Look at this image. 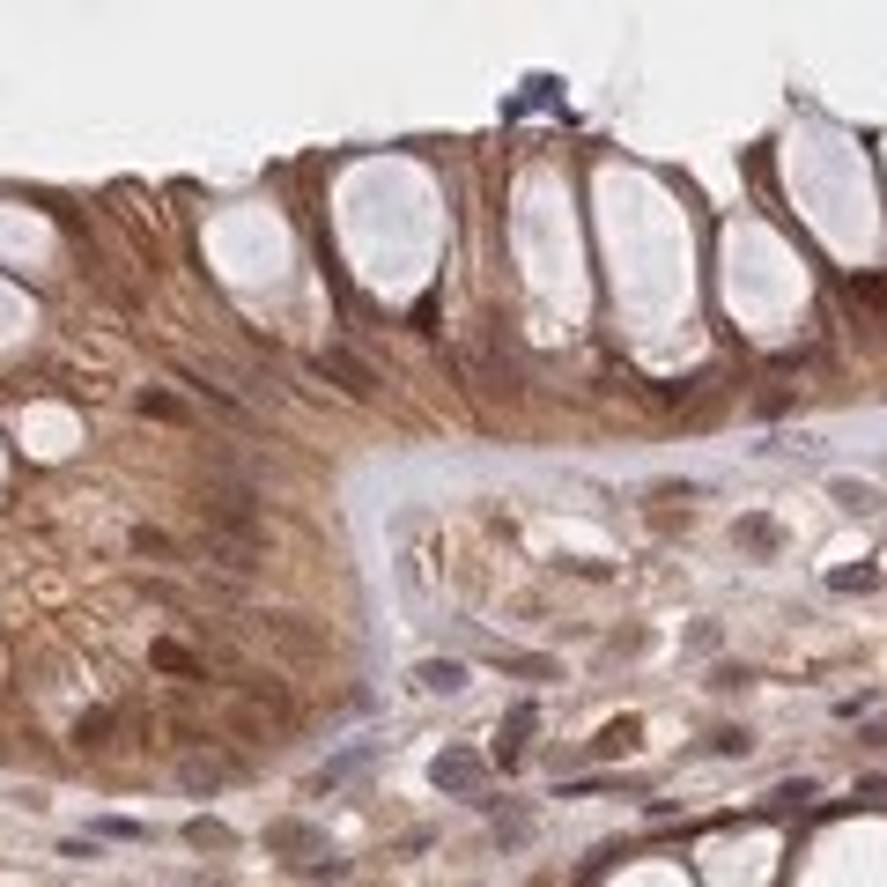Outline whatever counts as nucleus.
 <instances>
[{
  "label": "nucleus",
  "instance_id": "nucleus-1",
  "mask_svg": "<svg viewBox=\"0 0 887 887\" xmlns=\"http://www.w3.org/2000/svg\"><path fill=\"white\" fill-rule=\"evenodd\" d=\"M193 525H207V533H230V540H252L259 547V488L237 481V474H207L193 488Z\"/></svg>",
  "mask_w": 887,
  "mask_h": 887
},
{
  "label": "nucleus",
  "instance_id": "nucleus-2",
  "mask_svg": "<svg viewBox=\"0 0 887 887\" xmlns=\"http://www.w3.org/2000/svg\"><path fill=\"white\" fill-rule=\"evenodd\" d=\"M252 636H267L274 651H289V658H326V629H304L296 614H252Z\"/></svg>",
  "mask_w": 887,
  "mask_h": 887
},
{
  "label": "nucleus",
  "instance_id": "nucleus-3",
  "mask_svg": "<svg viewBox=\"0 0 887 887\" xmlns=\"http://www.w3.org/2000/svg\"><path fill=\"white\" fill-rule=\"evenodd\" d=\"M237 703H252L267 725H304V703L281 681H267V673H237Z\"/></svg>",
  "mask_w": 887,
  "mask_h": 887
},
{
  "label": "nucleus",
  "instance_id": "nucleus-4",
  "mask_svg": "<svg viewBox=\"0 0 887 887\" xmlns=\"http://www.w3.org/2000/svg\"><path fill=\"white\" fill-rule=\"evenodd\" d=\"M185 555L215 562V570H230V577H252V570H259V547H252V540H230V533H207V525H193V547H185Z\"/></svg>",
  "mask_w": 887,
  "mask_h": 887
},
{
  "label": "nucleus",
  "instance_id": "nucleus-5",
  "mask_svg": "<svg viewBox=\"0 0 887 887\" xmlns=\"http://www.w3.org/2000/svg\"><path fill=\"white\" fill-rule=\"evenodd\" d=\"M311 370H318V377H333V385L355 392V400H370V392H377V370H370L355 348H318V355H311Z\"/></svg>",
  "mask_w": 887,
  "mask_h": 887
},
{
  "label": "nucleus",
  "instance_id": "nucleus-6",
  "mask_svg": "<svg viewBox=\"0 0 887 887\" xmlns=\"http://www.w3.org/2000/svg\"><path fill=\"white\" fill-rule=\"evenodd\" d=\"M429 777H437V791H451V799H481V754H466V747H451V754H437L429 762Z\"/></svg>",
  "mask_w": 887,
  "mask_h": 887
},
{
  "label": "nucleus",
  "instance_id": "nucleus-7",
  "mask_svg": "<svg viewBox=\"0 0 887 887\" xmlns=\"http://www.w3.org/2000/svg\"><path fill=\"white\" fill-rule=\"evenodd\" d=\"M148 666L171 673V681H207V658H193L185 644H171V636H156V644H148Z\"/></svg>",
  "mask_w": 887,
  "mask_h": 887
},
{
  "label": "nucleus",
  "instance_id": "nucleus-8",
  "mask_svg": "<svg viewBox=\"0 0 887 887\" xmlns=\"http://www.w3.org/2000/svg\"><path fill=\"white\" fill-rule=\"evenodd\" d=\"M828 496H836L851 518H880V488L873 481H828Z\"/></svg>",
  "mask_w": 887,
  "mask_h": 887
},
{
  "label": "nucleus",
  "instance_id": "nucleus-9",
  "mask_svg": "<svg viewBox=\"0 0 887 887\" xmlns=\"http://www.w3.org/2000/svg\"><path fill=\"white\" fill-rule=\"evenodd\" d=\"M111 732H119V710H89L82 725H74V740H82V754H104Z\"/></svg>",
  "mask_w": 887,
  "mask_h": 887
},
{
  "label": "nucleus",
  "instance_id": "nucleus-10",
  "mask_svg": "<svg viewBox=\"0 0 887 887\" xmlns=\"http://www.w3.org/2000/svg\"><path fill=\"white\" fill-rule=\"evenodd\" d=\"M525 732H533V703H518L511 717H503V747H496V762H503V769H518V747H525Z\"/></svg>",
  "mask_w": 887,
  "mask_h": 887
},
{
  "label": "nucleus",
  "instance_id": "nucleus-11",
  "mask_svg": "<svg viewBox=\"0 0 887 887\" xmlns=\"http://www.w3.org/2000/svg\"><path fill=\"white\" fill-rule=\"evenodd\" d=\"M185 843H193V851H237V836H230V828H222V821H185Z\"/></svg>",
  "mask_w": 887,
  "mask_h": 887
},
{
  "label": "nucleus",
  "instance_id": "nucleus-12",
  "mask_svg": "<svg viewBox=\"0 0 887 887\" xmlns=\"http://www.w3.org/2000/svg\"><path fill=\"white\" fill-rule=\"evenodd\" d=\"M422 688L459 695V688H466V666H459V658H429V666H422Z\"/></svg>",
  "mask_w": 887,
  "mask_h": 887
},
{
  "label": "nucleus",
  "instance_id": "nucleus-13",
  "mask_svg": "<svg viewBox=\"0 0 887 887\" xmlns=\"http://www.w3.org/2000/svg\"><path fill=\"white\" fill-rule=\"evenodd\" d=\"M134 555H148V562H178L185 547H178L171 533H156V525H134Z\"/></svg>",
  "mask_w": 887,
  "mask_h": 887
},
{
  "label": "nucleus",
  "instance_id": "nucleus-14",
  "mask_svg": "<svg viewBox=\"0 0 887 887\" xmlns=\"http://www.w3.org/2000/svg\"><path fill=\"white\" fill-rule=\"evenodd\" d=\"M178 777H185V784H193V791H215L222 777H237V762H200V754H193V762H185V769H178Z\"/></svg>",
  "mask_w": 887,
  "mask_h": 887
},
{
  "label": "nucleus",
  "instance_id": "nucleus-15",
  "mask_svg": "<svg viewBox=\"0 0 887 887\" xmlns=\"http://www.w3.org/2000/svg\"><path fill=\"white\" fill-rule=\"evenodd\" d=\"M311 843H318V836H311L304 821H274V828H267V851H311Z\"/></svg>",
  "mask_w": 887,
  "mask_h": 887
},
{
  "label": "nucleus",
  "instance_id": "nucleus-16",
  "mask_svg": "<svg viewBox=\"0 0 887 887\" xmlns=\"http://www.w3.org/2000/svg\"><path fill=\"white\" fill-rule=\"evenodd\" d=\"M843 296H851V304H865V311H887V281H843Z\"/></svg>",
  "mask_w": 887,
  "mask_h": 887
},
{
  "label": "nucleus",
  "instance_id": "nucleus-17",
  "mask_svg": "<svg viewBox=\"0 0 887 887\" xmlns=\"http://www.w3.org/2000/svg\"><path fill=\"white\" fill-rule=\"evenodd\" d=\"M496 666L503 673H525V681H547V673H555L547 658H525V651H496Z\"/></svg>",
  "mask_w": 887,
  "mask_h": 887
},
{
  "label": "nucleus",
  "instance_id": "nucleus-18",
  "mask_svg": "<svg viewBox=\"0 0 887 887\" xmlns=\"http://www.w3.org/2000/svg\"><path fill=\"white\" fill-rule=\"evenodd\" d=\"M636 732H644V725H636V717H621V725H607V732H599V754H621V747H636Z\"/></svg>",
  "mask_w": 887,
  "mask_h": 887
},
{
  "label": "nucleus",
  "instance_id": "nucleus-19",
  "mask_svg": "<svg viewBox=\"0 0 887 887\" xmlns=\"http://www.w3.org/2000/svg\"><path fill=\"white\" fill-rule=\"evenodd\" d=\"M754 747V732L747 725H725V732H710V754H747Z\"/></svg>",
  "mask_w": 887,
  "mask_h": 887
},
{
  "label": "nucleus",
  "instance_id": "nucleus-20",
  "mask_svg": "<svg viewBox=\"0 0 887 887\" xmlns=\"http://www.w3.org/2000/svg\"><path fill=\"white\" fill-rule=\"evenodd\" d=\"M141 414H156V422H185V407L171 400V392H141Z\"/></svg>",
  "mask_w": 887,
  "mask_h": 887
},
{
  "label": "nucleus",
  "instance_id": "nucleus-21",
  "mask_svg": "<svg viewBox=\"0 0 887 887\" xmlns=\"http://www.w3.org/2000/svg\"><path fill=\"white\" fill-rule=\"evenodd\" d=\"M828 584H836V592H873V584H880V570H836Z\"/></svg>",
  "mask_w": 887,
  "mask_h": 887
},
{
  "label": "nucleus",
  "instance_id": "nucleus-22",
  "mask_svg": "<svg viewBox=\"0 0 887 887\" xmlns=\"http://www.w3.org/2000/svg\"><path fill=\"white\" fill-rule=\"evenodd\" d=\"M97 836H111V843H141L148 828H141V821H97Z\"/></svg>",
  "mask_w": 887,
  "mask_h": 887
},
{
  "label": "nucleus",
  "instance_id": "nucleus-23",
  "mask_svg": "<svg viewBox=\"0 0 887 887\" xmlns=\"http://www.w3.org/2000/svg\"><path fill=\"white\" fill-rule=\"evenodd\" d=\"M740 540H747V547H777V525H769V518H747Z\"/></svg>",
  "mask_w": 887,
  "mask_h": 887
},
{
  "label": "nucleus",
  "instance_id": "nucleus-24",
  "mask_svg": "<svg viewBox=\"0 0 887 887\" xmlns=\"http://www.w3.org/2000/svg\"><path fill=\"white\" fill-rule=\"evenodd\" d=\"M304 880H348V865H341V858H311Z\"/></svg>",
  "mask_w": 887,
  "mask_h": 887
},
{
  "label": "nucleus",
  "instance_id": "nucleus-25",
  "mask_svg": "<svg viewBox=\"0 0 887 887\" xmlns=\"http://www.w3.org/2000/svg\"><path fill=\"white\" fill-rule=\"evenodd\" d=\"M806 799H814V784H806V777L799 784H777V806H806Z\"/></svg>",
  "mask_w": 887,
  "mask_h": 887
},
{
  "label": "nucleus",
  "instance_id": "nucleus-26",
  "mask_svg": "<svg viewBox=\"0 0 887 887\" xmlns=\"http://www.w3.org/2000/svg\"><path fill=\"white\" fill-rule=\"evenodd\" d=\"M858 799H865V806H887V784H880V777H865V784H858Z\"/></svg>",
  "mask_w": 887,
  "mask_h": 887
}]
</instances>
